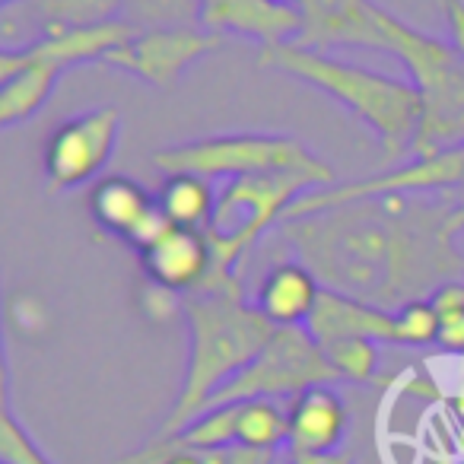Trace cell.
Returning <instances> with one entry per match:
<instances>
[{"label": "cell", "instance_id": "1", "mask_svg": "<svg viewBox=\"0 0 464 464\" xmlns=\"http://www.w3.org/2000/svg\"><path fill=\"white\" fill-rule=\"evenodd\" d=\"M280 226L324 290L388 312L430 299L449 280H464V255L455 246L464 229V204L392 194Z\"/></svg>", "mask_w": 464, "mask_h": 464}, {"label": "cell", "instance_id": "2", "mask_svg": "<svg viewBox=\"0 0 464 464\" xmlns=\"http://www.w3.org/2000/svg\"><path fill=\"white\" fill-rule=\"evenodd\" d=\"M185 318L191 328V353L179 401L156 432L160 439L175 436L191 423L213 394L236 379L277 334V324L267 322L258 305L246 299L236 274H213L200 290L188 293Z\"/></svg>", "mask_w": 464, "mask_h": 464}, {"label": "cell", "instance_id": "3", "mask_svg": "<svg viewBox=\"0 0 464 464\" xmlns=\"http://www.w3.org/2000/svg\"><path fill=\"white\" fill-rule=\"evenodd\" d=\"M255 64L303 80V83L322 90L324 96L337 99L343 109L353 111L379 137L382 150H385V162L413 153L423 102H420L417 86L407 80H394L385 73L366 71V67L347 64V61L328 58L318 48H303L299 42L261 45Z\"/></svg>", "mask_w": 464, "mask_h": 464}, {"label": "cell", "instance_id": "4", "mask_svg": "<svg viewBox=\"0 0 464 464\" xmlns=\"http://www.w3.org/2000/svg\"><path fill=\"white\" fill-rule=\"evenodd\" d=\"M388 54L411 71L423 118L413 143V160L464 147V61L455 45L423 35L392 16L388 23Z\"/></svg>", "mask_w": 464, "mask_h": 464}, {"label": "cell", "instance_id": "5", "mask_svg": "<svg viewBox=\"0 0 464 464\" xmlns=\"http://www.w3.org/2000/svg\"><path fill=\"white\" fill-rule=\"evenodd\" d=\"M334 179V172H305V169L232 179L217 194V210H213L210 229H207L213 261H217L213 274H236L239 261L252 252L255 242L271 226L284 223V213L290 210L299 194L312 191V188H331Z\"/></svg>", "mask_w": 464, "mask_h": 464}, {"label": "cell", "instance_id": "6", "mask_svg": "<svg viewBox=\"0 0 464 464\" xmlns=\"http://www.w3.org/2000/svg\"><path fill=\"white\" fill-rule=\"evenodd\" d=\"M153 166L166 175L200 179H246L267 172H334L303 140L284 134H217L153 153Z\"/></svg>", "mask_w": 464, "mask_h": 464}, {"label": "cell", "instance_id": "7", "mask_svg": "<svg viewBox=\"0 0 464 464\" xmlns=\"http://www.w3.org/2000/svg\"><path fill=\"white\" fill-rule=\"evenodd\" d=\"M331 382H341V375L331 366L322 343L305 328H277L271 343L236 379L226 382L207 407L242 404V401H261V398L293 401L296 394L309 392L315 385H331Z\"/></svg>", "mask_w": 464, "mask_h": 464}, {"label": "cell", "instance_id": "8", "mask_svg": "<svg viewBox=\"0 0 464 464\" xmlns=\"http://www.w3.org/2000/svg\"><path fill=\"white\" fill-rule=\"evenodd\" d=\"M449 188H464V147L423 156V160H413L411 166L388 169V172L369 175L362 181H343V185H331L322 188V191H305L284 213V223L312 217V213L331 210V207L341 204H356V200L392 198V194L449 191Z\"/></svg>", "mask_w": 464, "mask_h": 464}, {"label": "cell", "instance_id": "9", "mask_svg": "<svg viewBox=\"0 0 464 464\" xmlns=\"http://www.w3.org/2000/svg\"><path fill=\"white\" fill-rule=\"evenodd\" d=\"M118 137L121 111L111 105L61 121L45 143V191L64 194L96 179L115 156Z\"/></svg>", "mask_w": 464, "mask_h": 464}, {"label": "cell", "instance_id": "10", "mask_svg": "<svg viewBox=\"0 0 464 464\" xmlns=\"http://www.w3.org/2000/svg\"><path fill=\"white\" fill-rule=\"evenodd\" d=\"M223 45V35L210 33L204 26H162L140 29L128 45L115 48L105 58L109 67L124 73H134L150 86H169L204 54L217 52Z\"/></svg>", "mask_w": 464, "mask_h": 464}, {"label": "cell", "instance_id": "11", "mask_svg": "<svg viewBox=\"0 0 464 464\" xmlns=\"http://www.w3.org/2000/svg\"><path fill=\"white\" fill-rule=\"evenodd\" d=\"M305 29L303 48H382L388 52L392 14L372 0H296Z\"/></svg>", "mask_w": 464, "mask_h": 464}, {"label": "cell", "instance_id": "12", "mask_svg": "<svg viewBox=\"0 0 464 464\" xmlns=\"http://www.w3.org/2000/svg\"><path fill=\"white\" fill-rule=\"evenodd\" d=\"M200 26L217 35H246L261 45L296 42L305 29L303 10L286 0H200Z\"/></svg>", "mask_w": 464, "mask_h": 464}, {"label": "cell", "instance_id": "13", "mask_svg": "<svg viewBox=\"0 0 464 464\" xmlns=\"http://www.w3.org/2000/svg\"><path fill=\"white\" fill-rule=\"evenodd\" d=\"M140 261L150 280L181 293V296L200 290L217 271L207 232L181 229V226H172L153 248L140 255Z\"/></svg>", "mask_w": 464, "mask_h": 464}, {"label": "cell", "instance_id": "14", "mask_svg": "<svg viewBox=\"0 0 464 464\" xmlns=\"http://www.w3.org/2000/svg\"><path fill=\"white\" fill-rule=\"evenodd\" d=\"M305 331L322 347H328L334 341H350V337H362V341L375 343H398L394 312L379 309L372 303H362V299L343 296V293L334 290H322Z\"/></svg>", "mask_w": 464, "mask_h": 464}, {"label": "cell", "instance_id": "15", "mask_svg": "<svg viewBox=\"0 0 464 464\" xmlns=\"http://www.w3.org/2000/svg\"><path fill=\"white\" fill-rule=\"evenodd\" d=\"M290 449L296 455L341 451L347 436V407L331 385H315L290 401Z\"/></svg>", "mask_w": 464, "mask_h": 464}, {"label": "cell", "instance_id": "16", "mask_svg": "<svg viewBox=\"0 0 464 464\" xmlns=\"http://www.w3.org/2000/svg\"><path fill=\"white\" fill-rule=\"evenodd\" d=\"M61 67L33 61L20 45L0 52V128H16L33 118L54 92Z\"/></svg>", "mask_w": 464, "mask_h": 464}, {"label": "cell", "instance_id": "17", "mask_svg": "<svg viewBox=\"0 0 464 464\" xmlns=\"http://www.w3.org/2000/svg\"><path fill=\"white\" fill-rule=\"evenodd\" d=\"M140 29L130 20H115V23H99V26H77V29H54L45 33L42 39L20 45L33 61H45L54 67H71V64H86V61H102L109 58L115 48L128 45Z\"/></svg>", "mask_w": 464, "mask_h": 464}, {"label": "cell", "instance_id": "18", "mask_svg": "<svg viewBox=\"0 0 464 464\" xmlns=\"http://www.w3.org/2000/svg\"><path fill=\"white\" fill-rule=\"evenodd\" d=\"M322 290V280L303 261H284L265 274L255 293V305L277 328H305Z\"/></svg>", "mask_w": 464, "mask_h": 464}, {"label": "cell", "instance_id": "19", "mask_svg": "<svg viewBox=\"0 0 464 464\" xmlns=\"http://www.w3.org/2000/svg\"><path fill=\"white\" fill-rule=\"evenodd\" d=\"M156 204V198L128 175H105L102 181L92 185L90 210L92 219L111 236L128 239L130 229L140 223V217Z\"/></svg>", "mask_w": 464, "mask_h": 464}, {"label": "cell", "instance_id": "20", "mask_svg": "<svg viewBox=\"0 0 464 464\" xmlns=\"http://www.w3.org/2000/svg\"><path fill=\"white\" fill-rule=\"evenodd\" d=\"M156 204L172 219V226L207 232L217 210V194L200 175H169L162 191L156 194Z\"/></svg>", "mask_w": 464, "mask_h": 464}, {"label": "cell", "instance_id": "21", "mask_svg": "<svg viewBox=\"0 0 464 464\" xmlns=\"http://www.w3.org/2000/svg\"><path fill=\"white\" fill-rule=\"evenodd\" d=\"M239 445L255 451L290 449V411L280 401H242L239 404Z\"/></svg>", "mask_w": 464, "mask_h": 464}, {"label": "cell", "instance_id": "22", "mask_svg": "<svg viewBox=\"0 0 464 464\" xmlns=\"http://www.w3.org/2000/svg\"><path fill=\"white\" fill-rule=\"evenodd\" d=\"M128 10V0H35L33 16L42 23V35L54 29H77L115 23Z\"/></svg>", "mask_w": 464, "mask_h": 464}, {"label": "cell", "instance_id": "23", "mask_svg": "<svg viewBox=\"0 0 464 464\" xmlns=\"http://www.w3.org/2000/svg\"><path fill=\"white\" fill-rule=\"evenodd\" d=\"M124 20H130L137 29L198 26L200 0H128Z\"/></svg>", "mask_w": 464, "mask_h": 464}, {"label": "cell", "instance_id": "24", "mask_svg": "<svg viewBox=\"0 0 464 464\" xmlns=\"http://www.w3.org/2000/svg\"><path fill=\"white\" fill-rule=\"evenodd\" d=\"M379 347L375 341H362V337H350V341H334L324 347L331 366L337 369L343 382H369L379 369Z\"/></svg>", "mask_w": 464, "mask_h": 464}, {"label": "cell", "instance_id": "25", "mask_svg": "<svg viewBox=\"0 0 464 464\" xmlns=\"http://www.w3.org/2000/svg\"><path fill=\"white\" fill-rule=\"evenodd\" d=\"M0 464H54L10 411V401H4V417H0Z\"/></svg>", "mask_w": 464, "mask_h": 464}, {"label": "cell", "instance_id": "26", "mask_svg": "<svg viewBox=\"0 0 464 464\" xmlns=\"http://www.w3.org/2000/svg\"><path fill=\"white\" fill-rule=\"evenodd\" d=\"M398 322V347H426L439 337V315L430 305V299H417L394 312Z\"/></svg>", "mask_w": 464, "mask_h": 464}, {"label": "cell", "instance_id": "27", "mask_svg": "<svg viewBox=\"0 0 464 464\" xmlns=\"http://www.w3.org/2000/svg\"><path fill=\"white\" fill-rule=\"evenodd\" d=\"M137 299H140L143 315L153 324H169L179 312H185V296H181V293L169 290V286L156 284V280H150V277H143Z\"/></svg>", "mask_w": 464, "mask_h": 464}, {"label": "cell", "instance_id": "28", "mask_svg": "<svg viewBox=\"0 0 464 464\" xmlns=\"http://www.w3.org/2000/svg\"><path fill=\"white\" fill-rule=\"evenodd\" d=\"M169 229H172V219H169L166 213H162V207H160V204H153V207H150V210L140 217V223H137L134 229H130V236H128L124 242H128V246H134L137 252L143 255L147 248H153L156 242H160Z\"/></svg>", "mask_w": 464, "mask_h": 464}, {"label": "cell", "instance_id": "29", "mask_svg": "<svg viewBox=\"0 0 464 464\" xmlns=\"http://www.w3.org/2000/svg\"><path fill=\"white\" fill-rule=\"evenodd\" d=\"M430 305L436 309L439 318L455 315V312H464V280H449V284H442L430 296Z\"/></svg>", "mask_w": 464, "mask_h": 464}, {"label": "cell", "instance_id": "30", "mask_svg": "<svg viewBox=\"0 0 464 464\" xmlns=\"http://www.w3.org/2000/svg\"><path fill=\"white\" fill-rule=\"evenodd\" d=\"M436 343L449 353H464V312H455V315L439 318V337Z\"/></svg>", "mask_w": 464, "mask_h": 464}, {"label": "cell", "instance_id": "31", "mask_svg": "<svg viewBox=\"0 0 464 464\" xmlns=\"http://www.w3.org/2000/svg\"><path fill=\"white\" fill-rule=\"evenodd\" d=\"M162 464H229V449L226 451H172Z\"/></svg>", "mask_w": 464, "mask_h": 464}, {"label": "cell", "instance_id": "32", "mask_svg": "<svg viewBox=\"0 0 464 464\" xmlns=\"http://www.w3.org/2000/svg\"><path fill=\"white\" fill-rule=\"evenodd\" d=\"M445 10H449V26H451L455 52L461 54V61H464V0H449Z\"/></svg>", "mask_w": 464, "mask_h": 464}, {"label": "cell", "instance_id": "33", "mask_svg": "<svg viewBox=\"0 0 464 464\" xmlns=\"http://www.w3.org/2000/svg\"><path fill=\"white\" fill-rule=\"evenodd\" d=\"M280 451H255V449H229V464H274Z\"/></svg>", "mask_w": 464, "mask_h": 464}, {"label": "cell", "instance_id": "34", "mask_svg": "<svg viewBox=\"0 0 464 464\" xmlns=\"http://www.w3.org/2000/svg\"><path fill=\"white\" fill-rule=\"evenodd\" d=\"M290 464H353V458L347 451H331V455H296V451H286Z\"/></svg>", "mask_w": 464, "mask_h": 464}, {"label": "cell", "instance_id": "35", "mask_svg": "<svg viewBox=\"0 0 464 464\" xmlns=\"http://www.w3.org/2000/svg\"><path fill=\"white\" fill-rule=\"evenodd\" d=\"M0 4H4V10H7V7H16L20 0H0Z\"/></svg>", "mask_w": 464, "mask_h": 464}, {"label": "cell", "instance_id": "36", "mask_svg": "<svg viewBox=\"0 0 464 464\" xmlns=\"http://www.w3.org/2000/svg\"><path fill=\"white\" fill-rule=\"evenodd\" d=\"M286 4H296V0H286Z\"/></svg>", "mask_w": 464, "mask_h": 464}]
</instances>
